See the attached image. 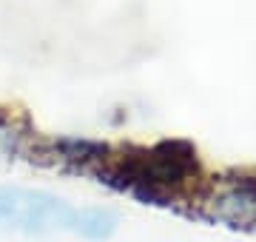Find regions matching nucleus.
Instances as JSON below:
<instances>
[{"label": "nucleus", "instance_id": "nucleus-5", "mask_svg": "<svg viewBox=\"0 0 256 242\" xmlns=\"http://www.w3.org/2000/svg\"><path fill=\"white\" fill-rule=\"evenodd\" d=\"M72 225L80 236L92 242H102L117 231V214L108 208H80L72 214Z\"/></svg>", "mask_w": 256, "mask_h": 242}, {"label": "nucleus", "instance_id": "nucleus-4", "mask_svg": "<svg viewBox=\"0 0 256 242\" xmlns=\"http://www.w3.org/2000/svg\"><path fill=\"white\" fill-rule=\"evenodd\" d=\"M46 157H52L54 162H63V166H72V168L97 171V168H102L114 157V151H111L108 142H102V140L66 134V137H54V140L46 142Z\"/></svg>", "mask_w": 256, "mask_h": 242}, {"label": "nucleus", "instance_id": "nucleus-6", "mask_svg": "<svg viewBox=\"0 0 256 242\" xmlns=\"http://www.w3.org/2000/svg\"><path fill=\"white\" fill-rule=\"evenodd\" d=\"M23 140H26V134L14 126V120L6 117V114H0V154H6V157L20 154L23 151Z\"/></svg>", "mask_w": 256, "mask_h": 242}, {"label": "nucleus", "instance_id": "nucleus-3", "mask_svg": "<svg viewBox=\"0 0 256 242\" xmlns=\"http://www.w3.org/2000/svg\"><path fill=\"white\" fill-rule=\"evenodd\" d=\"M68 211L60 200L34 191H0V220L14 225H54V214Z\"/></svg>", "mask_w": 256, "mask_h": 242}, {"label": "nucleus", "instance_id": "nucleus-1", "mask_svg": "<svg viewBox=\"0 0 256 242\" xmlns=\"http://www.w3.org/2000/svg\"><path fill=\"white\" fill-rule=\"evenodd\" d=\"M114 191H128L146 205H171L200 188L196 148L185 140H162L151 148L111 157L94 171Z\"/></svg>", "mask_w": 256, "mask_h": 242}, {"label": "nucleus", "instance_id": "nucleus-2", "mask_svg": "<svg viewBox=\"0 0 256 242\" xmlns=\"http://www.w3.org/2000/svg\"><path fill=\"white\" fill-rule=\"evenodd\" d=\"M196 211L210 222L228 228H256V177L254 174H220L194 191Z\"/></svg>", "mask_w": 256, "mask_h": 242}]
</instances>
